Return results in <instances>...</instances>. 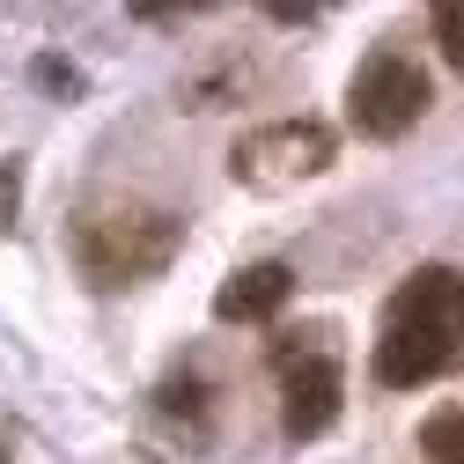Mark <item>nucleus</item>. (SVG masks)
Here are the masks:
<instances>
[{"label": "nucleus", "mask_w": 464, "mask_h": 464, "mask_svg": "<svg viewBox=\"0 0 464 464\" xmlns=\"http://www.w3.org/2000/svg\"><path fill=\"white\" fill-rule=\"evenodd\" d=\"M464 362V273L457 266H420L398 280V295L383 303L376 332V383L383 391H420Z\"/></svg>", "instance_id": "f257e3e1"}, {"label": "nucleus", "mask_w": 464, "mask_h": 464, "mask_svg": "<svg viewBox=\"0 0 464 464\" xmlns=\"http://www.w3.org/2000/svg\"><path fill=\"white\" fill-rule=\"evenodd\" d=\"M67 251H74L82 280L111 295V287H140V280L169 273V258L185 251V221L148 199H89L67 228Z\"/></svg>", "instance_id": "f03ea898"}, {"label": "nucleus", "mask_w": 464, "mask_h": 464, "mask_svg": "<svg viewBox=\"0 0 464 464\" xmlns=\"http://www.w3.org/2000/svg\"><path fill=\"white\" fill-rule=\"evenodd\" d=\"M339 162V133L324 119H273V126H251L237 148H228V178L244 192H295V185H317L324 169Z\"/></svg>", "instance_id": "7ed1b4c3"}, {"label": "nucleus", "mask_w": 464, "mask_h": 464, "mask_svg": "<svg viewBox=\"0 0 464 464\" xmlns=\"http://www.w3.org/2000/svg\"><path fill=\"white\" fill-rule=\"evenodd\" d=\"M273 369H280V435L287 442H317L339 420V398H346L332 332H280Z\"/></svg>", "instance_id": "20e7f679"}, {"label": "nucleus", "mask_w": 464, "mask_h": 464, "mask_svg": "<svg viewBox=\"0 0 464 464\" xmlns=\"http://www.w3.org/2000/svg\"><path fill=\"white\" fill-rule=\"evenodd\" d=\"M428 103H435L428 67L413 60V52H398V44H376L354 67V82H346V119H354V133H369V140L413 133L428 119Z\"/></svg>", "instance_id": "39448f33"}, {"label": "nucleus", "mask_w": 464, "mask_h": 464, "mask_svg": "<svg viewBox=\"0 0 464 464\" xmlns=\"http://www.w3.org/2000/svg\"><path fill=\"white\" fill-rule=\"evenodd\" d=\"M287 295H295V273H287L280 258H258V266H237L221 280V295H214V317L221 324H266L287 310Z\"/></svg>", "instance_id": "423d86ee"}, {"label": "nucleus", "mask_w": 464, "mask_h": 464, "mask_svg": "<svg viewBox=\"0 0 464 464\" xmlns=\"http://www.w3.org/2000/svg\"><path fill=\"white\" fill-rule=\"evenodd\" d=\"M420 457L464 464V405H435V413L420 420Z\"/></svg>", "instance_id": "0eeeda50"}, {"label": "nucleus", "mask_w": 464, "mask_h": 464, "mask_svg": "<svg viewBox=\"0 0 464 464\" xmlns=\"http://www.w3.org/2000/svg\"><path fill=\"white\" fill-rule=\"evenodd\" d=\"M435 44H442V60L464 74V0H450V8H435Z\"/></svg>", "instance_id": "6e6552de"}, {"label": "nucleus", "mask_w": 464, "mask_h": 464, "mask_svg": "<svg viewBox=\"0 0 464 464\" xmlns=\"http://www.w3.org/2000/svg\"><path fill=\"white\" fill-rule=\"evenodd\" d=\"M37 82H44V89H60V96H74V89H82V74H74V67H60V60H37Z\"/></svg>", "instance_id": "1a4fd4ad"}, {"label": "nucleus", "mask_w": 464, "mask_h": 464, "mask_svg": "<svg viewBox=\"0 0 464 464\" xmlns=\"http://www.w3.org/2000/svg\"><path fill=\"white\" fill-rule=\"evenodd\" d=\"M15 199H23V169L8 162V169H0V228L15 221Z\"/></svg>", "instance_id": "9d476101"}, {"label": "nucleus", "mask_w": 464, "mask_h": 464, "mask_svg": "<svg viewBox=\"0 0 464 464\" xmlns=\"http://www.w3.org/2000/svg\"><path fill=\"white\" fill-rule=\"evenodd\" d=\"M0 464H8V442H0Z\"/></svg>", "instance_id": "9b49d317"}]
</instances>
